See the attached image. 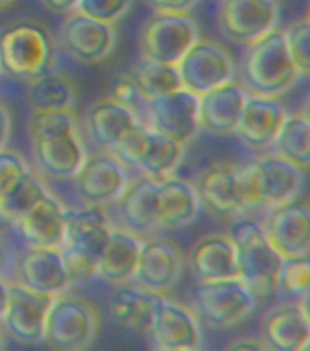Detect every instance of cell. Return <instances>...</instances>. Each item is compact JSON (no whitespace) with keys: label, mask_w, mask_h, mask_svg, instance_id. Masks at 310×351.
<instances>
[{"label":"cell","mask_w":310,"mask_h":351,"mask_svg":"<svg viewBox=\"0 0 310 351\" xmlns=\"http://www.w3.org/2000/svg\"><path fill=\"white\" fill-rule=\"evenodd\" d=\"M112 97L117 99L119 103L126 104V106H130L131 110H135L137 114H139V117H141V108L142 104H144V101H146V97L142 95V92L139 90V86H137V82L133 81V77H122V79L115 84L114 95H112Z\"/></svg>","instance_id":"cell-42"},{"label":"cell","mask_w":310,"mask_h":351,"mask_svg":"<svg viewBox=\"0 0 310 351\" xmlns=\"http://www.w3.org/2000/svg\"><path fill=\"white\" fill-rule=\"evenodd\" d=\"M256 306L257 296L240 276L199 282L194 296V311L212 329L240 326Z\"/></svg>","instance_id":"cell-7"},{"label":"cell","mask_w":310,"mask_h":351,"mask_svg":"<svg viewBox=\"0 0 310 351\" xmlns=\"http://www.w3.org/2000/svg\"><path fill=\"white\" fill-rule=\"evenodd\" d=\"M155 11H170V13H190L201 0H146Z\"/></svg>","instance_id":"cell-43"},{"label":"cell","mask_w":310,"mask_h":351,"mask_svg":"<svg viewBox=\"0 0 310 351\" xmlns=\"http://www.w3.org/2000/svg\"><path fill=\"white\" fill-rule=\"evenodd\" d=\"M196 189L201 207H207L208 213H212L214 216L237 219L250 213L243 196L241 165L232 161L210 165L201 174Z\"/></svg>","instance_id":"cell-16"},{"label":"cell","mask_w":310,"mask_h":351,"mask_svg":"<svg viewBox=\"0 0 310 351\" xmlns=\"http://www.w3.org/2000/svg\"><path fill=\"white\" fill-rule=\"evenodd\" d=\"M218 22L224 37L248 46L278 27L279 0H221Z\"/></svg>","instance_id":"cell-14"},{"label":"cell","mask_w":310,"mask_h":351,"mask_svg":"<svg viewBox=\"0 0 310 351\" xmlns=\"http://www.w3.org/2000/svg\"><path fill=\"white\" fill-rule=\"evenodd\" d=\"M159 183L161 180L144 176L128 185L125 194L114 203L122 219V227L137 234L161 230L159 227Z\"/></svg>","instance_id":"cell-24"},{"label":"cell","mask_w":310,"mask_h":351,"mask_svg":"<svg viewBox=\"0 0 310 351\" xmlns=\"http://www.w3.org/2000/svg\"><path fill=\"white\" fill-rule=\"evenodd\" d=\"M4 329H2V326H0V350H4L5 348V340H4Z\"/></svg>","instance_id":"cell-51"},{"label":"cell","mask_w":310,"mask_h":351,"mask_svg":"<svg viewBox=\"0 0 310 351\" xmlns=\"http://www.w3.org/2000/svg\"><path fill=\"white\" fill-rule=\"evenodd\" d=\"M139 123L141 117L135 110L119 103L114 97L101 99L86 112L88 136L106 152H112L120 137Z\"/></svg>","instance_id":"cell-27"},{"label":"cell","mask_w":310,"mask_h":351,"mask_svg":"<svg viewBox=\"0 0 310 351\" xmlns=\"http://www.w3.org/2000/svg\"><path fill=\"white\" fill-rule=\"evenodd\" d=\"M0 73H2V68H0Z\"/></svg>","instance_id":"cell-55"},{"label":"cell","mask_w":310,"mask_h":351,"mask_svg":"<svg viewBox=\"0 0 310 351\" xmlns=\"http://www.w3.org/2000/svg\"><path fill=\"white\" fill-rule=\"evenodd\" d=\"M261 227L283 258L310 254V202L294 197L265 210Z\"/></svg>","instance_id":"cell-17"},{"label":"cell","mask_w":310,"mask_h":351,"mask_svg":"<svg viewBox=\"0 0 310 351\" xmlns=\"http://www.w3.org/2000/svg\"><path fill=\"white\" fill-rule=\"evenodd\" d=\"M188 265L197 282L234 278L237 273V251L229 232H210L192 245Z\"/></svg>","instance_id":"cell-22"},{"label":"cell","mask_w":310,"mask_h":351,"mask_svg":"<svg viewBox=\"0 0 310 351\" xmlns=\"http://www.w3.org/2000/svg\"><path fill=\"white\" fill-rule=\"evenodd\" d=\"M229 350H270L263 337H243L227 346Z\"/></svg>","instance_id":"cell-44"},{"label":"cell","mask_w":310,"mask_h":351,"mask_svg":"<svg viewBox=\"0 0 310 351\" xmlns=\"http://www.w3.org/2000/svg\"><path fill=\"white\" fill-rule=\"evenodd\" d=\"M185 260L179 247L164 238L142 240L141 258L133 284L157 295H166L179 284Z\"/></svg>","instance_id":"cell-18"},{"label":"cell","mask_w":310,"mask_h":351,"mask_svg":"<svg viewBox=\"0 0 310 351\" xmlns=\"http://www.w3.org/2000/svg\"><path fill=\"white\" fill-rule=\"evenodd\" d=\"M201 199L196 185L177 176L163 178L159 183V227L183 229L197 219Z\"/></svg>","instance_id":"cell-30"},{"label":"cell","mask_w":310,"mask_h":351,"mask_svg":"<svg viewBox=\"0 0 310 351\" xmlns=\"http://www.w3.org/2000/svg\"><path fill=\"white\" fill-rule=\"evenodd\" d=\"M237 251V273L257 298L276 291L283 256L270 243L261 223L237 218L229 232Z\"/></svg>","instance_id":"cell-4"},{"label":"cell","mask_w":310,"mask_h":351,"mask_svg":"<svg viewBox=\"0 0 310 351\" xmlns=\"http://www.w3.org/2000/svg\"><path fill=\"white\" fill-rule=\"evenodd\" d=\"M261 337L270 350L300 351L310 339V326L298 302H279L261 320Z\"/></svg>","instance_id":"cell-25"},{"label":"cell","mask_w":310,"mask_h":351,"mask_svg":"<svg viewBox=\"0 0 310 351\" xmlns=\"http://www.w3.org/2000/svg\"><path fill=\"white\" fill-rule=\"evenodd\" d=\"M40 2L57 15H68L71 11H75L79 4V0H40Z\"/></svg>","instance_id":"cell-45"},{"label":"cell","mask_w":310,"mask_h":351,"mask_svg":"<svg viewBox=\"0 0 310 351\" xmlns=\"http://www.w3.org/2000/svg\"><path fill=\"white\" fill-rule=\"evenodd\" d=\"M10 4H13V0H0V10H4Z\"/></svg>","instance_id":"cell-52"},{"label":"cell","mask_w":310,"mask_h":351,"mask_svg":"<svg viewBox=\"0 0 310 351\" xmlns=\"http://www.w3.org/2000/svg\"><path fill=\"white\" fill-rule=\"evenodd\" d=\"M245 84L224 82L199 95V126L210 136H232L240 123L241 112L248 99Z\"/></svg>","instance_id":"cell-20"},{"label":"cell","mask_w":310,"mask_h":351,"mask_svg":"<svg viewBox=\"0 0 310 351\" xmlns=\"http://www.w3.org/2000/svg\"><path fill=\"white\" fill-rule=\"evenodd\" d=\"M115 44V24L99 21L77 10L68 13L60 26V48L82 64H99L106 60Z\"/></svg>","instance_id":"cell-11"},{"label":"cell","mask_w":310,"mask_h":351,"mask_svg":"<svg viewBox=\"0 0 310 351\" xmlns=\"http://www.w3.org/2000/svg\"><path fill=\"white\" fill-rule=\"evenodd\" d=\"M55 295L29 289L26 285L10 284V300L0 326L13 340L22 344L44 342L46 318Z\"/></svg>","instance_id":"cell-13"},{"label":"cell","mask_w":310,"mask_h":351,"mask_svg":"<svg viewBox=\"0 0 310 351\" xmlns=\"http://www.w3.org/2000/svg\"><path fill=\"white\" fill-rule=\"evenodd\" d=\"M141 121L186 147L201 132L199 95L186 88H179L175 92L146 99L141 108Z\"/></svg>","instance_id":"cell-9"},{"label":"cell","mask_w":310,"mask_h":351,"mask_svg":"<svg viewBox=\"0 0 310 351\" xmlns=\"http://www.w3.org/2000/svg\"><path fill=\"white\" fill-rule=\"evenodd\" d=\"M300 112L303 115H305L307 121H309V123H310V93L305 97V101H303V106H301Z\"/></svg>","instance_id":"cell-50"},{"label":"cell","mask_w":310,"mask_h":351,"mask_svg":"<svg viewBox=\"0 0 310 351\" xmlns=\"http://www.w3.org/2000/svg\"><path fill=\"white\" fill-rule=\"evenodd\" d=\"M11 267V256L8 247H5L2 236H0V276H5V273L10 271Z\"/></svg>","instance_id":"cell-48"},{"label":"cell","mask_w":310,"mask_h":351,"mask_svg":"<svg viewBox=\"0 0 310 351\" xmlns=\"http://www.w3.org/2000/svg\"><path fill=\"white\" fill-rule=\"evenodd\" d=\"M241 185L248 210H268L300 196L305 185V170L278 154H263L241 165Z\"/></svg>","instance_id":"cell-3"},{"label":"cell","mask_w":310,"mask_h":351,"mask_svg":"<svg viewBox=\"0 0 310 351\" xmlns=\"http://www.w3.org/2000/svg\"><path fill=\"white\" fill-rule=\"evenodd\" d=\"M159 296L161 295L142 289L133 282L117 285V289L109 298V317L115 326H119L128 333L148 335Z\"/></svg>","instance_id":"cell-26"},{"label":"cell","mask_w":310,"mask_h":351,"mask_svg":"<svg viewBox=\"0 0 310 351\" xmlns=\"http://www.w3.org/2000/svg\"><path fill=\"white\" fill-rule=\"evenodd\" d=\"M303 350H310V339L307 340V344H305V348H303Z\"/></svg>","instance_id":"cell-54"},{"label":"cell","mask_w":310,"mask_h":351,"mask_svg":"<svg viewBox=\"0 0 310 351\" xmlns=\"http://www.w3.org/2000/svg\"><path fill=\"white\" fill-rule=\"evenodd\" d=\"M186 147L170 136L139 123L126 132L112 154L126 165L137 167L150 178H168L179 169Z\"/></svg>","instance_id":"cell-6"},{"label":"cell","mask_w":310,"mask_h":351,"mask_svg":"<svg viewBox=\"0 0 310 351\" xmlns=\"http://www.w3.org/2000/svg\"><path fill=\"white\" fill-rule=\"evenodd\" d=\"M310 289V254L283 258L276 291L298 302Z\"/></svg>","instance_id":"cell-37"},{"label":"cell","mask_w":310,"mask_h":351,"mask_svg":"<svg viewBox=\"0 0 310 351\" xmlns=\"http://www.w3.org/2000/svg\"><path fill=\"white\" fill-rule=\"evenodd\" d=\"M199 38V26L190 13L157 11L141 29L139 46L146 59L177 64L181 57Z\"/></svg>","instance_id":"cell-8"},{"label":"cell","mask_w":310,"mask_h":351,"mask_svg":"<svg viewBox=\"0 0 310 351\" xmlns=\"http://www.w3.org/2000/svg\"><path fill=\"white\" fill-rule=\"evenodd\" d=\"M77 189L86 205L109 207L119 199L131 183L128 165L112 152L88 154L75 174Z\"/></svg>","instance_id":"cell-12"},{"label":"cell","mask_w":310,"mask_h":351,"mask_svg":"<svg viewBox=\"0 0 310 351\" xmlns=\"http://www.w3.org/2000/svg\"><path fill=\"white\" fill-rule=\"evenodd\" d=\"M287 114L289 112L279 97L248 93L234 134L250 150L256 152L268 150L272 148Z\"/></svg>","instance_id":"cell-19"},{"label":"cell","mask_w":310,"mask_h":351,"mask_svg":"<svg viewBox=\"0 0 310 351\" xmlns=\"http://www.w3.org/2000/svg\"><path fill=\"white\" fill-rule=\"evenodd\" d=\"M16 282L48 295H60L71 287L59 247L29 245L16 262Z\"/></svg>","instance_id":"cell-21"},{"label":"cell","mask_w":310,"mask_h":351,"mask_svg":"<svg viewBox=\"0 0 310 351\" xmlns=\"http://www.w3.org/2000/svg\"><path fill=\"white\" fill-rule=\"evenodd\" d=\"M283 33L290 59L300 77H310V22L307 19L292 22Z\"/></svg>","instance_id":"cell-38"},{"label":"cell","mask_w":310,"mask_h":351,"mask_svg":"<svg viewBox=\"0 0 310 351\" xmlns=\"http://www.w3.org/2000/svg\"><path fill=\"white\" fill-rule=\"evenodd\" d=\"M15 227L27 245L60 247L64 241L66 208L51 192H48L33 205L29 213L22 216Z\"/></svg>","instance_id":"cell-29"},{"label":"cell","mask_w":310,"mask_h":351,"mask_svg":"<svg viewBox=\"0 0 310 351\" xmlns=\"http://www.w3.org/2000/svg\"><path fill=\"white\" fill-rule=\"evenodd\" d=\"M300 79L290 59L283 29H272L246 46L243 59V84L250 93L281 97Z\"/></svg>","instance_id":"cell-2"},{"label":"cell","mask_w":310,"mask_h":351,"mask_svg":"<svg viewBox=\"0 0 310 351\" xmlns=\"http://www.w3.org/2000/svg\"><path fill=\"white\" fill-rule=\"evenodd\" d=\"M183 88L196 95L235 79V62L224 46L210 38H197L177 62Z\"/></svg>","instance_id":"cell-10"},{"label":"cell","mask_w":310,"mask_h":351,"mask_svg":"<svg viewBox=\"0 0 310 351\" xmlns=\"http://www.w3.org/2000/svg\"><path fill=\"white\" fill-rule=\"evenodd\" d=\"M11 137V114L5 108V104L0 103V148L8 145Z\"/></svg>","instance_id":"cell-46"},{"label":"cell","mask_w":310,"mask_h":351,"mask_svg":"<svg viewBox=\"0 0 310 351\" xmlns=\"http://www.w3.org/2000/svg\"><path fill=\"white\" fill-rule=\"evenodd\" d=\"M31 147L35 161L42 174L59 180L75 178L88 156L81 134L42 139L31 143Z\"/></svg>","instance_id":"cell-31"},{"label":"cell","mask_w":310,"mask_h":351,"mask_svg":"<svg viewBox=\"0 0 310 351\" xmlns=\"http://www.w3.org/2000/svg\"><path fill=\"white\" fill-rule=\"evenodd\" d=\"M112 227L106 208L99 205L66 210L64 241L60 247L84 252L101 262Z\"/></svg>","instance_id":"cell-23"},{"label":"cell","mask_w":310,"mask_h":351,"mask_svg":"<svg viewBox=\"0 0 310 351\" xmlns=\"http://www.w3.org/2000/svg\"><path fill=\"white\" fill-rule=\"evenodd\" d=\"M272 152L301 170L310 169V123L301 112L287 114Z\"/></svg>","instance_id":"cell-33"},{"label":"cell","mask_w":310,"mask_h":351,"mask_svg":"<svg viewBox=\"0 0 310 351\" xmlns=\"http://www.w3.org/2000/svg\"><path fill=\"white\" fill-rule=\"evenodd\" d=\"M148 337L157 350H199L203 346L201 320L194 309L172 300L166 295H161Z\"/></svg>","instance_id":"cell-15"},{"label":"cell","mask_w":310,"mask_h":351,"mask_svg":"<svg viewBox=\"0 0 310 351\" xmlns=\"http://www.w3.org/2000/svg\"><path fill=\"white\" fill-rule=\"evenodd\" d=\"M305 19L310 22V4H309V8H307V16H305Z\"/></svg>","instance_id":"cell-53"},{"label":"cell","mask_w":310,"mask_h":351,"mask_svg":"<svg viewBox=\"0 0 310 351\" xmlns=\"http://www.w3.org/2000/svg\"><path fill=\"white\" fill-rule=\"evenodd\" d=\"M131 5L133 0H79L77 11L99 21L115 24L128 15Z\"/></svg>","instance_id":"cell-39"},{"label":"cell","mask_w":310,"mask_h":351,"mask_svg":"<svg viewBox=\"0 0 310 351\" xmlns=\"http://www.w3.org/2000/svg\"><path fill=\"white\" fill-rule=\"evenodd\" d=\"M101 317L92 302L68 291L53 296L46 318L44 342L60 351L86 350L95 342Z\"/></svg>","instance_id":"cell-5"},{"label":"cell","mask_w":310,"mask_h":351,"mask_svg":"<svg viewBox=\"0 0 310 351\" xmlns=\"http://www.w3.org/2000/svg\"><path fill=\"white\" fill-rule=\"evenodd\" d=\"M27 130L31 143H35L51 137L79 134V125L73 110H46V112H31Z\"/></svg>","instance_id":"cell-36"},{"label":"cell","mask_w":310,"mask_h":351,"mask_svg":"<svg viewBox=\"0 0 310 351\" xmlns=\"http://www.w3.org/2000/svg\"><path fill=\"white\" fill-rule=\"evenodd\" d=\"M75 101V84L60 71L49 70L27 81V103L31 112L73 110Z\"/></svg>","instance_id":"cell-32"},{"label":"cell","mask_w":310,"mask_h":351,"mask_svg":"<svg viewBox=\"0 0 310 351\" xmlns=\"http://www.w3.org/2000/svg\"><path fill=\"white\" fill-rule=\"evenodd\" d=\"M29 170V165L21 154L8 150L5 147L0 148V194L8 191Z\"/></svg>","instance_id":"cell-41"},{"label":"cell","mask_w":310,"mask_h":351,"mask_svg":"<svg viewBox=\"0 0 310 351\" xmlns=\"http://www.w3.org/2000/svg\"><path fill=\"white\" fill-rule=\"evenodd\" d=\"M48 192L42 180L29 170L8 191L0 194V219L15 227L22 216L29 213L33 205L42 199Z\"/></svg>","instance_id":"cell-34"},{"label":"cell","mask_w":310,"mask_h":351,"mask_svg":"<svg viewBox=\"0 0 310 351\" xmlns=\"http://www.w3.org/2000/svg\"><path fill=\"white\" fill-rule=\"evenodd\" d=\"M8 300H10V282L4 276H0V320L4 317Z\"/></svg>","instance_id":"cell-47"},{"label":"cell","mask_w":310,"mask_h":351,"mask_svg":"<svg viewBox=\"0 0 310 351\" xmlns=\"http://www.w3.org/2000/svg\"><path fill=\"white\" fill-rule=\"evenodd\" d=\"M60 254H62V262H64L66 273L70 278L71 285L86 284L90 280L97 276L99 260L88 256L84 252L73 251L68 247H59Z\"/></svg>","instance_id":"cell-40"},{"label":"cell","mask_w":310,"mask_h":351,"mask_svg":"<svg viewBox=\"0 0 310 351\" xmlns=\"http://www.w3.org/2000/svg\"><path fill=\"white\" fill-rule=\"evenodd\" d=\"M298 306H300V309L303 311V315H305L307 322H309L310 326V289L307 291L305 295L301 296L300 300H298Z\"/></svg>","instance_id":"cell-49"},{"label":"cell","mask_w":310,"mask_h":351,"mask_svg":"<svg viewBox=\"0 0 310 351\" xmlns=\"http://www.w3.org/2000/svg\"><path fill=\"white\" fill-rule=\"evenodd\" d=\"M141 249L142 240L137 232L114 225L99 262L97 276L114 285L131 282L139 265Z\"/></svg>","instance_id":"cell-28"},{"label":"cell","mask_w":310,"mask_h":351,"mask_svg":"<svg viewBox=\"0 0 310 351\" xmlns=\"http://www.w3.org/2000/svg\"><path fill=\"white\" fill-rule=\"evenodd\" d=\"M130 75L133 77V81L146 99L159 97L183 88L177 64L159 62L146 57H141Z\"/></svg>","instance_id":"cell-35"},{"label":"cell","mask_w":310,"mask_h":351,"mask_svg":"<svg viewBox=\"0 0 310 351\" xmlns=\"http://www.w3.org/2000/svg\"><path fill=\"white\" fill-rule=\"evenodd\" d=\"M55 59V38L40 22H13L0 33V68L8 75L29 81L53 70Z\"/></svg>","instance_id":"cell-1"}]
</instances>
